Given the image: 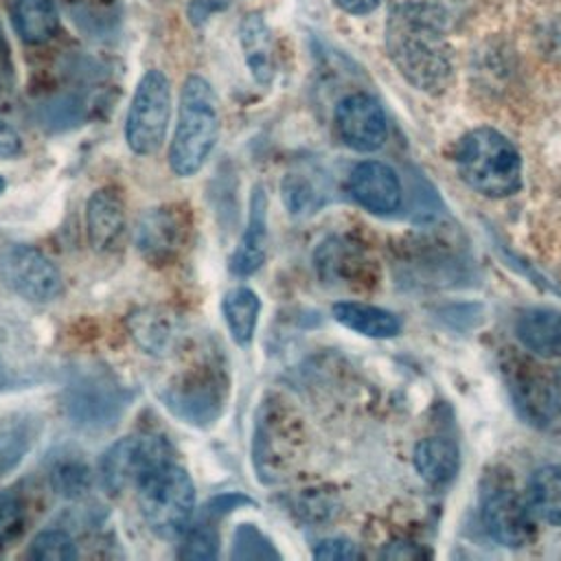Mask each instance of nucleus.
Listing matches in <instances>:
<instances>
[{"label":"nucleus","mask_w":561,"mask_h":561,"mask_svg":"<svg viewBox=\"0 0 561 561\" xmlns=\"http://www.w3.org/2000/svg\"><path fill=\"white\" fill-rule=\"evenodd\" d=\"M169 462V445L153 434H131L116 440L101 458V482L110 493H121L160 467Z\"/></svg>","instance_id":"nucleus-7"},{"label":"nucleus","mask_w":561,"mask_h":561,"mask_svg":"<svg viewBox=\"0 0 561 561\" xmlns=\"http://www.w3.org/2000/svg\"><path fill=\"white\" fill-rule=\"evenodd\" d=\"M526 502L535 517L561 526V465H548L533 471L526 486Z\"/></svg>","instance_id":"nucleus-23"},{"label":"nucleus","mask_w":561,"mask_h":561,"mask_svg":"<svg viewBox=\"0 0 561 561\" xmlns=\"http://www.w3.org/2000/svg\"><path fill=\"white\" fill-rule=\"evenodd\" d=\"M333 318L355 333H362L366 337H379V340L394 337L401 329V322L392 311H386L368 302H357V300L335 302Z\"/></svg>","instance_id":"nucleus-20"},{"label":"nucleus","mask_w":561,"mask_h":561,"mask_svg":"<svg viewBox=\"0 0 561 561\" xmlns=\"http://www.w3.org/2000/svg\"><path fill=\"white\" fill-rule=\"evenodd\" d=\"M171 116L169 79L160 70H147L134 92L127 121L125 140L136 156H153L164 145Z\"/></svg>","instance_id":"nucleus-5"},{"label":"nucleus","mask_w":561,"mask_h":561,"mask_svg":"<svg viewBox=\"0 0 561 561\" xmlns=\"http://www.w3.org/2000/svg\"><path fill=\"white\" fill-rule=\"evenodd\" d=\"M239 44L243 50L245 66L259 85H270L274 81V39L259 13H248L239 24Z\"/></svg>","instance_id":"nucleus-18"},{"label":"nucleus","mask_w":561,"mask_h":561,"mask_svg":"<svg viewBox=\"0 0 561 561\" xmlns=\"http://www.w3.org/2000/svg\"><path fill=\"white\" fill-rule=\"evenodd\" d=\"M22 151V140L20 134L0 118V160L2 158H15Z\"/></svg>","instance_id":"nucleus-32"},{"label":"nucleus","mask_w":561,"mask_h":561,"mask_svg":"<svg viewBox=\"0 0 561 561\" xmlns=\"http://www.w3.org/2000/svg\"><path fill=\"white\" fill-rule=\"evenodd\" d=\"M180 557L191 561H208L217 557V535L208 526H199L186 533L180 548Z\"/></svg>","instance_id":"nucleus-29"},{"label":"nucleus","mask_w":561,"mask_h":561,"mask_svg":"<svg viewBox=\"0 0 561 561\" xmlns=\"http://www.w3.org/2000/svg\"><path fill=\"white\" fill-rule=\"evenodd\" d=\"M50 484L61 497H79L90 486V471L83 462L66 460L59 462L50 473Z\"/></svg>","instance_id":"nucleus-27"},{"label":"nucleus","mask_w":561,"mask_h":561,"mask_svg":"<svg viewBox=\"0 0 561 561\" xmlns=\"http://www.w3.org/2000/svg\"><path fill=\"white\" fill-rule=\"evenodd\" d=\"M7 386V370H4V366H2V362H0V390Z\"/></svg>","instance_id":"nucleus-34"},{"label":"nucleus","mask_w":561,"mask_h":561,"mask_svg":"<svg viewBox=\"0 0 561 561\" xmlns=\"http://www.w3.org/2000/svg\"><path fill=\"white\" fill-rule=\"evenodd\" d=\"M188 232L191 219L184 206H156L138 219L134 228V243L149 263L167 265L180 256L188 241Z\"/></svg>","instance_id":"nucleus-10"},{"label":"nucleus","mask_w":561,"mask_h":561,"mask_svg":"<svg viewBox=\"0 0 561 561\" xmlns=\"http://www.w3.org/2000/svg\"><path fill=\"white\" fill-rule=\"evenodd\" d=\"M129 335L149 355H169L180 344L178 318L162 307H140L127 316Z\"/></svg>","instance_id":"nucleus-17"},{"label":"nucleus","mask_w":561,"mask_h":561,"mask_svg":"<svg viewBox=\"0 0 561 561\" xmlns=\"http://www.w3.org/2000/svg\"><path fill=\"white\" fill-rule=\"evenodd\" d=\"M0 278L31 302H48L61 291V274L55 263L26 243H11L0 252Z\"/></svg>","instance_id":"nucleus-8"},{"label":"nucleus","mask_w":561,"mask_h":561,"mask_svg":"<svg viewBox=\"0 0 561 561\" xmlns=\"http://www.w3.org/2000/svg\"><path fill=\"white\" fill-rule=\"evenodd\" d=\"M414 467L421 478L434 486H443L454 480L458 471V447L443 436L423 438L414 449Z\"/></svg>","instance_id":"nucleus-21"},{"label":"nucleus","mask_w":561,"mask_h":561,"mask_svg":"<svg viewBox=\"0 0 561 561\" xmlns=\"http://www.w3.org/2000/svg\"><path fill=\"white\" fill-rule=\"evenodd\" d=\"M515 333L530 353L543 359L561 357V311L528 309L517 318Z\"/></svg>","instance_id":"nucleus-19"},{"label":"nucleus","mask_w":561,"mask_h":561,"mask_svg":"<svg viewBox=\"0 0 561 561\" xmlns=\"http://www.w3.org/2000/svg\"><path fill=\"white\" fill-rule=\"evenodd\" d=\"M480 517L486 533L502 546H526L535 535V513L513 489L495 484L482 493Z\"/></svg>","instance_id":"nucleus-11"},{"label":"nucleus","mask_w":561,"mask_h":561,"mask_svg":"<svg viewBox=\"0 0 561 561\" xmlns=\"http://www.w3.org/2000/svg\"><path fill=\"white\" fill-rule=\"evenodd\" d=\"M515 403L524 416L533 421H548L559 405L557 379L535 364H522L511 379Z\"/></svg>","instance_id":"nucleus-16"},{"label":"nucleus","mask_w":561,"mask_h":561,"mask_svg":"<svg viewBox=\"0 0 561 561\" xmlns=\"http://www.w3.org/2000/svg\"><path fill=\"white\" fill-rule=\"evenodd\" d=\"M15 33L26 44H44L59 28V13L53 0H15L13 4Z\"/></svg>","instance_id":"nucleus-24"},{"label":"nucleus","mask_w":561,"mask_h":561,"mask_svg":"<svg viewBox=\"0 0 561 561\" xmlns=\"http://www.w3.org/2000/svg\"><path fill=\"white\" fill-rule=\"evenodd\" d=\"M335 127L344 145L355 151H375L383 145L388 125L381 105L364 94H348L335 107Z\"/></svg>","instance_id":"nucleus-12"},{"label":"nucleus","mask_w":561,"mask_h":561,"mask_svg":"<svg viewBox=\"0 0 561 561\" xmlns=\"http://www.w3.org/2000/svg\"><path fill=\"white\" fill-rule=\"evenodd\" d=\"M4 186H7V182H4V180H2V178H0V193H2V191H4Z\"/></svg>","instance_id":"nucleus-35"},{"label":"nucleus","mask_w":561,"mask_h":561,"mask_svg":"<svg viewBox=\"0 0 561 561\" xmlns=\"http://www.w3.org/2000/svg\"><path fill=\"white\" fill-rule=\"evenodd\" d=\"M335 4L346 13L364 15V13H370L379 4V0H335Z\"/></svg>","instance_id":"nucleus-33"},{"label":"nucleus","mask_w":561,"mask_h":561,"mask_svg":"<svg viewBox=\"0 0 561 561\" xmlns=\"http://www.w3.org/2000/svg\"><path fill=\"white\" fill-rule=\"evenodd\" d=\"M221 313L232 340L239 346H248L256 333L261 316V298L250 287H234L226 291L221 300Z\"/></svg>","instance_id":"nucleus-22"},{"label":"nucleus","mask_w":561,"mask_h":561,"mask_svg":"<svg viewBox=\"0 0 561 561\" xmlns=\"http://www.w3.org/2000/svg\"><path fill=\"white\" fill-rule=\"evenodd\" d=\"M351 195L375 215H390L401 204V182L397 173L377 160L359 162L348 178Z\"/></svg>","instance_id":"nucleus-13"},{"label":"nucleus","mask_w":561,"mask_h":561,"mask_svg":"<svg viewBox=\"0 0 561 561\" xmlns=\"http://www.w3.org/2000/svg\"><path fill=\"white\" fill-rule=\"evenodd\" d=\"M291 416L280 399H267L256 412V423L252 432V465L259 478L267 484L278 482L285 476L287 460L294 447Z\"/></svg>","instance_id":"nucleus-9"},{"label":"nucleus","mask_w":561,"mask_h":561,"mask_svg":"<svg viewBox=\"0 0 561 561\" xmlns=\"http://www.w3.org/2000/svg\"><path fill=\"white\" fill-rule=\"evenodd\" d=\"M386 48L392 64L414 88L440 92L449 81V46L432 7L419 2L399 4L386 24Z\"/></svg>","instance_id":"nucleus-1"},{"label":"nucleus","mask_w":561,"mask_h":561,"mask_svg":"<svg viewBox=\"0 0 561 561\" xmlns=\"http://www.w3.org/2000/svg\"><path fill=\"white\" fill-rule=\"evenodd\" d=\"M228 381L215 366L195 368L182 375L164 390V405L182 421L206 427L215 423L224 410Z\"/></svg>","instance_id":"nucleus-6"},{"label":"nucleus","mask_w":561,"mask_h":561,"mask_svg":"<svg viewBox=\"0 0 561 561\" xmlns=\"http://www.w3.org/2000/svg\"><path fill=\"white\" fill-rule=\"evenodd\" d=\"M313 557L327 561H351L359 557V550L348 539H324L316 546Z\"/></svg>","instance_id":"nucleus-30"},{"label":"nucleus","mask_w":561,"mask_h":561,"mask_svg":"<svg viewBox=\"0 0 561 561\" xmlns=\"http://www.w3.org/2000/svg\"><path fill=\"white\" fill-rule=\"evenodd\" d=\"M232 559H280V554L256 526L241 524L232 537Z\"/></svg>","instance_id":"nucleus-26"},{"label":"nucleus","mask_w":561,"mask_h":561,"mask_svg":"<svg viewBox=\"0 0 561 561\" xmlns=\"http://www.w3.org/2000/svg\"><path fill=\"white\" fill-rule=\"evenodd\" d=\"M15 85V72H13V59L9 42L0 26V94H9Z\"/></svg>","instance_id":"nucleus-31"},{"label":"nucleus","mask_w":561,"mask_h":561,"mask_svg":"<svg viewBox=\"0 0 561 561\" xmlns=\"http://www.w3.org/2000/svg\"><path fill=\"white\" fill-rule=\"evenodd\" d=\"M85 234L94 252H112L125 234V202L112 186L99 188L85 204Z\"/></svg>","instance_id":"nucleus-14"},{"label":"nucleus","mask_w":561,"mask_h":561,"mask_svg":"<svg viewBox=\"0 0 561 561\" xmlns=\"http://www.w3.org/2000/svg\"><path fill=\"white\" fill-rule=\"evenodd\" d=\"M28 557L35 561H72L77 546L66 530H42L28 546Z\"/></svg>","instance_id":"nucleus-25"},{"label":"nucleus","mask_w":561,"mask_h":561,"mask_svg":"<svg viewBox=\"0 0 561 561\" xmlns=\"http://www.w3.org/2000/svg\"><path fill=\"white\" fill-rule=\"evenodd\" d=\"M24 528V506L11 491H0V548L18 539Z\"/></svg>","instance_id":"nucleus-28"},{"label":"nucleus","mask_w":561,"mask_h":561,"mask_svg":"<svg viewBox=\"0 0 561 561\" xmlns=\"http://www.w3.org/2000/svg\"><path fill=\"white\" fill-rule=\"evenodd\" d=\"M460 178L486 197H506L522 186V158L515 145L491 127L467 131L454 153Z\"/></svg>","instance_id":"nucleus-3"},{"label":"nucleus","mask_w":561,"mask_h":561,"mask_svg":"<svg viewBox=\"0 0 561 561\" xmlns=\"http://www.w3.org/2000/svg\"><path fill=\"white\" fill-rule=\"evenodd\" d=\"M267 256V193L256 184L250 193L248 221L243 237L230 259V270L239 276H250L265 263Z\"/></svg>","instance_id":"nucleus-15"},{"label":"nucleus","mask_w":561,"mask_h":561,"mask_svg":"<svg viewBox=\"0 0 561 561\" xmlns=\"http://www.w3.org/2000/svg\"><path fill=\"white\" fill-rule=\"evenodd\" d=\"M138 508L145 524L162 539H173L188 528L195 508V486L188 471L162 462L138 482Z\"/></svg>","instance_id":"nucleus-4"},{"label":"nucleus","mask_w":561,"mask_h":561,"mask_svg":"<svg viewBox=\"0 0 561 561\" xmlns=\"http://www.w3.org/2000/svg\"><path fill=\"white\" fill-rule=\"evenodd\" d=\"M219 138V110L213 85L199 77L191 75L182 85L180 114L175 134L169 147V164L175 175H195Z\"/></svg>","instance_id":"nucleus-2"}]
</instances>
